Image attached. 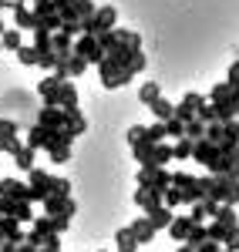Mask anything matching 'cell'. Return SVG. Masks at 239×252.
Wrapping results in <instances>:
<instances>
[{
  "label": "cell",
  "instance_id": "cell-25",
  "mask_svg": "<svg viewBox=\"0 0 239 252\" xmlns=\"http://www.w3.org/2000/svg\"><path fill=\"white\" fill-rule=\"evenodd\" d=\"M172 219H175V215H172L169 205H162V209H155V212H148V222L155 225V232H159V229H169V225H172Z\"/></svg>",
  "mask_w": 239,
  "mask_h": 252
},
{
  "label": "cell",
  "instance_id": "cell-26",
  "mask_svg": "<svg viewBox=\"0 0 239 252\" xmlns=\"http://www.w3.org/2000/svg\"><path fill=\"white\" fill-rule=\"evenodd\" d=\"M34 158H37V152L24 145L17 155H14V161H17V168H20V172H34V168H37V165H34Z\"/></svg>",
  "mask_w": 239,
  "mask_h": 252
},
{
  "label": "cell",
  "instance_id": "cell-43",
  "mask_svg": "<svg viewBox=\"0 0 239 252\" xmlns=\"http://www.w3.org/2000/svg\"><path fill=\"white\" fill-rule=\"evenodd\" d=\"M165 128H169V138H175V141H179V138H185V125H182L179 118L165 121Z\"/></svg>",
  "mask_w": 239,
  "mask_h": 252
},
{
  "label": "cell",
  "instance_id": "cell-37",
  "mask_svg": "<svg viewBox=\"0 0 239 252\" xmlns=\"http://www.w3.org/2000/svg\"><path fill=\"white\" fill-rule=\"evenodd\" d=\"M185 138H189V141H202V138H205V125H202L199 118H192V121L185 125Z\"/></svg>",
  "mask_w": 239,
  "mask_h": 252
},
{
  "label": "cell",
  "instance_id": "cell-17",
  "mask_svg": "<svg viewBox=\"0 0 239 252\" xmlns=\"http://www.w3.org/2000/svg\"><path fill=\"white\" fill-rule=\"evenodd\" d=\"M31 185H24L20 178H3L0 182V198H14V202H27Z\"/></svg>",
  "mask_w": 239,
  "mask_h": 252
},
{
  "label": "cell",
  "instance_id": "cell-53",
  "mask_svg": "<svg viewBox=\"0 0 239 252\" xmlns=\"http://www.w3.org/2000/svg\"><path fill=\"white\" fill-rule=\"evenodd\" d=\"M0 51H3V44H0Z\"/></svg>",
  "mask_w": 239,
  "mask_h": 252
},
{
  "label": "cell",
  "instance_id": "cell-22",
  "mask_svg": "<svg viewBox=\"0 0 239 252\" xmlns=\"http://www.w3.org/2000/svg\"><path fill=\"white\" fill-rule=\"evenodd\" d=\"M115 242H118V252H138V239H135V232L128 225H121L115 232Z\"/></svg>",
  "mask_w": 239,
  "mask_h": 252
},
{
  "label": "cell",
  "instance_id": "cell-33",
  "mask_svg": "<svg viewBox=\"0 0 239 252\" xmlns=\"http://www.w3.org/2000/svg\"><path fill=\"white\" fill-rule=\"evenodd\" d=\"M169 138V128H165V121H155V125H148V135H145V141H152V145H162Z\"/></svg>",
  "mask_w": 239,
  "mask_h": 252
},
{
  "label": "cell",
  "instance_id": "cell-44",
  "mask_svg": "<svg viewBox=\"0 0 239 252\" xmlns=\"http://www.w3.org/2000/svg\"><path fill=\"white\" fill-rule=\"evenodd\" d=\"M199 121L205 125V128H209V125H216V121H219V118H216V108H212V104H205V108L199 111Z\"/></svg>",
  "mask_w": 239,
  "mask_h": 252
},
{
  "label": "cell",
  "instance_id": "cell-16",
  "mask_svg": "<svg viewBox=\"0 0 239 252\" xmlns=\"http://www.w3.org/2000/svg\"><path fill=\"white\" fill-rule=\"evenodd\" d=\"M14 27H17V31H31V34L37 31V17H34V7H31L27 0L14 7Z\"/></svg>",
  "mask_w": 239,
  "mask_h": 252
},
{
  "label": "cell",
  "instance_id": "cell-2",
  "mask_svg": "<svg viewBox=\"0 0 239 252\" xmlns=\"http://www.w3.org/2000/svg\"><path fill=\"white\" fill-rule=\"evenodd\" d=\"M209 198H216L219 205H233V209H236V202H239V182H236V178H229V175H212Z\"/></svg>",
  "mask_w": 239,
  "mask_h": 252
},
{
  "label": "cell",
  "instance_id": "cell-11",
  "mask_svg": "<svg viewBox=\"0 0 239 252\" xmlns=\"http://www.w3.org/2000/svg\"><path fill=\"white\" fill-rule=\"evenodd\" d=\"M40 205H44V212L51 215V219H58V215H68V219H71V215H74V209H78L71 195H47Z\"/></svg>",
  "mask_w": 239,
  "mask_h": 252
},
{
  "label": "cell",
  "instance_id": "cell-56",
  "mask_svg": "<svg viewBox=\"0 0 239 252\" xmlns=\"http://www.w3.org/2000/svg\"><path fill=\"white\" fill-rule=\"evenodd\" d=\"M0 118H3V115H0Z\"/></svg>",
  "mask_w": 239,
  "mask_h": 252
},
{
  "label": "cell",
  "instance_id": "cell-20",
  "mask_svg": "<svg viewBox=\"0 0 239 252\" xmlns=\"http://www.w3.org/2000/svg\"><path fill=\"white\" fill-rule=\"evenodd\" d=\"M132 232H135V239H138V246H145V242H152L155 239V225L148 222V215H138L132 225H128Z\"/></svg>",
  "mask_w": 239,
  "mask_h": 252
},
{
  "label": "cell",
  "instance_id": "cell-40",
  "mask_svg": "<svg viewBox=\"0 0 239 252\" xmlns=\"http://www.w3.org/2000/svg\"><path fill=\"white\" fill-rule=\"evenodd\" d=\"M51 37H54L51 31L37 27V31H34V47H37V51H51Z\"/></svg>",
  "mask_w": 239,
  "mask_h": 252
},
{
  "label": "cell",
  "instance_id": "cell-51",
  "mask_svg": "<svg viewBox=\"0 0 239 252\" xmlns=\"http://www.w3.org/2000/svg\"><path fill=\"white\" fill-rule=\"evenodd\" d=\"M3 34H7V24H3V20H0V37H3Z\"/></svg>",
  "mask_w": 239,
  "mask_h": 252
},
{
  "label": "cell",
  "instance_id": "cell-12",
  "mask_svg": "<svg viewBox=\"0 0 239 252\" xmlns=\"http://www.w3.org/2000/svg\"><path fill=\"white\" fill-rule=\"evenodd\" d=\"M37 125L40 128H51V131H64L68 128V111H61V108H40L37 111Z\"/></svg>",
  "mask_w": 239,
  "mask_h": 252
},
{
  "label": "cell",
  "instance_id": "cell-35",
  "mask_svg": "<svg viewBox=\"0 0 239 252\" xmlns=\"http://www.w3.org/2000/svg\"><path fill=\"white\" fill-rule=\"evenodd\" d=\"M205 242H209V232H205V225H192V232H189V239H185V246L199 249V246H205Z\"/></svg>",
  "mask_w": 239,
  "mask_h": 252
},
{
  "label": "cell",
  "instance_id": "cell-14",
  "mask_svg": "<svg viewBox=\"0 0 239 252\" xmlns=\"http://www.w3.org/2000/svg\"><path fill=\"white\" fill-rule=\"evenodd\" d=\"M0 212L10 215V219H17L20 225L34 219V212H31V202H14V198H0Z\"/></svg>",
  "mask_w": 239,
  "mask_h": 252
},
{
  "label": "cell",
  "instance_id": "cell-47",
  "mask_svg": "<svg viewBox=\"0 0 239 252\" xmlns=\"http://www.w3.org/2000/svg\"><path fill=\"white\" fill-rule=\"evenodd\" d=\"M196 252H222V246L219 242H205V246H199Z\"/></svg>",
  "mask_w": 239,
  "mask_h": 252
},
{
  "label": "cell",
  "instance_id": "cell-45",
  "mask_svg": "<svg viewBox=\"0 0 239 252\" xmlns=\"http://www.w3.org/2000/svg\"><path fill=\"white\" fill-rule=\"evenodd\" d=\"M226 249H229V252H239V225L229 232V239H226Z\"/></svg>",
  "mask_w": 239,
  "mask_h": 252
},
{
  "label": "cell",
  "instance_id": "cell-34",
  "mask_svg": "<svg viewBox=\"0 0 239 252\" xmlns=\"http://www.w3.org/2000/svg\"><path fill=\"white\" fill-rule=\"evenodd\" d=\"M17 58H20V64H27V67H34V64L40 61V51L34 47V44H24V47L17 51Z\"/></svg>",
  "mask_w": 239,
  "mask_h": 252
},
{
  "label": "cell",
  "instance_id": "cell-1",
  "mask_svg": "<svg viewBox=\"0 0 239 252\" xmlns=\"http://www.w3.org/2000/svg\"><path fill=\"white\" fill-rule=\"evenodd\" d=\"M205 138H209V141H216L222 152L239 155V121H216V125H209V128H205Z\"/></svg>",
  "mask_w": 239,
  "mask_h": 252
},
{
  "label": "cell",
  "instance_id": "cell-36",
  "mask_svg": "<svg viewBox=\"0 0 239 252\" xmlns=\"http://www.w3.org/2000/svg\"><path fill=\"white\" fill-rule=\"evenodd\" d=\"M58 84H61V81L54 78V74H47L44 81H37V94H40V101H47V97L54 94V91H58Z\"/></svg>",
  "mask_w": 239,
  "mask_h": 252
},
{
  "label": "cell",
  "instance_id": "cell-10",
  "mask_svg": "<svg viewBox=\"0 0 239 252\" xmlns=\"http://www.w3.org/2000/svg\"><path fill=\"white\" fill-rule=\"evenodd\" d=\"M51 235H58V232H54V219H51V215H37L34 229L27 232V242H31V246H37V249H44Z\"/></svg>",
  "mask_w": 239,
  "mask_h": 252
},
{
  "label": "cell",
  "instance_id": "cell-30",
  "mask_svg": "<svg viewBox=\"0 0 239 252\" xmlns=\"http://www.w3.org/2000/svg\"><path fill=\"white\" fill-rule=\"evenodd\" d=\"M205 232H209V242H219V246H226V239H229V225H222V222H209L205 225Z\"/></svg>",
  "mask_w": 239,
  "mask_h": 252
},
{
  "label": "cell",
  "instance_id": "cell-9",
  "mask_svg": "<svg viewBox=\"0 0 239 252\" xmlns=\"http://www.w3.org/2000/svg\"><path fill=\"white\" fill-rule=\"evenodd\" d=\"M74 54H81L88 64H101V61H104V51H101L98 37H91V34H81V37L74 40Z\"/></svg>",
  "mask_w": 239,
  "mask_h": 252
},
{
  "label": "cell",
  "instance_id": "cell-28",
  "mask_svg": "<svg viewBox=\"0 0 239 252\" xmlns=\"http://www.w3.org/2000/svg\"><path fill=\"white\" fill-rule=\"evenodd\" d=\"M148 108H152L155 121H172V118H175V108H172L165 97H159V101H155V104H148Z\"/></svg>",
  "mask_w": 239,
  "mask_h": 252
},
{
  "label": "cell",
  "instance_id": "cell-21",
  "mask_svg": "<svg viewBox=\"0 0 239 252\" xmlns=\"http://www.w3.org/2000/svg\"><path fill=\"white\" fill-rule=\"evenodd\" d=\"M192 225H196V222H192L189 215H175V219H172V225H169V235H172L175 242H185L189 232H192Z\"/></svg>",
  "mask_w": 239,
  "mask_h": 252
},
{
  "label": "cell",
  "instance_id": "cell-46",
  "mask_svg": "<svg viewBox=\"0 0 239 252\" xmlns=\"http://www.w3.org/2000/svg\"><path fill=\"white\" fill-rule=\"evenodd\" d=\"M68 229H71V219H68V215H58V219H54V232H68Z\"/></svg>",
  "mask_w": 239,
  "mask_h": 252
},
{
  "label": "cell",
  "instance_id": "cell-13",
  "mask_svg": "<svg viewBox=\"0 0 239 252\" xmlns=\"http://www.w3.org/2000/svg\"><path fill=\"white\" fill-rule=\"evenodd\" d=\"M222 155V148L216 145V141H209V138H202V141H196V152H192V158L199 161L202 168H209V165H216V158Z\"/></svg>",
  "mask_w": 239,
  "mask_h": 252
},
{
  "label": "cell",
  "instance_id": "cell-4",
  "mask_svg": "<svg viewBox=\"0 0 239 252\" xmlns=\"http://www.w3.org/2000/svg\"><path fill=\"white\" fill-rule=\"evenodd\" d=\"M20 148V125L14 118H0V152L3 155H17Z\"/></svg>",
  "mask_w": 239,
  "mask_h": 252
},
{
  "label": "cell",
  "instance_id": "cell-15",
  "mask_svg": "<svg viewBox=\"0 0 239 252\" xmlns=\"http://www.w3.org/2000/svg\"><path fill=\"white\" fill-rule=\"evenodd\" d=\"M135 205H138L141 212L148 215V212H155V209H162L165 202H162V192H155V189H135Z\"/></svg>",
  "mask_w": 239,
  "mask_h": 252
},
{
  "label": "cell",
  "instance_id": "cell-55",
  "mask_svg": "<svg viewBox=\"0 0 239 252\" xmlns=\"http://www.w3.org/2000/svg\"><path fill=\"white\" fill-rule=\"evenodd\" d=\"M34 3H37V0H34Z\"/></svg>",
  "mask_w": 239,
  "mask_h": 252
},
{
  "label": "cell",
  "instance_id": "cell-18",
  "mask_svg": "<svg viewBox=\"0 0 239 252\" xmlns=\"http://www.w3.org/2000/svg\"><path fill=\"white\" fill-rule=\"evenodd\" d=\"M216 209H219V202H216V198H202V202H196V205H189V219H192L196 225H202V219L216 215Z\"/></svg>",
  "mask_w": 239,
  "mask_h": 252
},
{
  "label": "cell",
  "instance_id": "cell-48",
  "mask_svg": "<svg viewBox=\"0 0 239 252\" xmlns=\"http://www.w3.org/2000/svg\"><path fill=\"white\" fill-rule=\"evenodd\" d=\"M17 252H37V246H31V242H20Z\"/></svg>",
  "mask_w": 239,
  "mask_h": 252
},
{
  "label": "cell",
  "instance_id": "cell-27",
  "mask_svg": "<svg viewBox=\"0 0 239 252\" xmlns=\"http://www.w3.org/2000/svg\"><path fill=\"white\" fill-rule=\"evenodd\" d=\"M212 108H216V118H219V121H236V118H239V108H236L233 97H229V101H219V104H212Z\"/></svg>",
  "mask_w": 239,
  "mask_h": 252
},
{
  "label": "cell",
  "instance_id": "cell-6",
  "mask_svg": "<svg viewBox=\"0 0 239 252\" xmlns=\"http://www.w3.org/2000/svg\"><path fill=\"white\" fill-rule=\"evenodd\" d=\"M138 185L141 189H155V192H169L172 189V172L169 168H138Z\"/></svg>",
  "mask_w": 239,
  "mask_h": 252
},
{
  "label": "cell",
  "instance_id": "cell-7",
  "mask_svg": "<svg viewBox=\"0 0 239 252\" xmlns=\"http://www.w3.org/2000/svg\"><path fill=\"white\" fill-rule=\"evenodd\" d=\"M172 189H179L182 198H185V205H196L202 202V192H199V178L189 172H172Z\"/></svg>",
  "mask_w": 239,
  "mask_h": 252
},
{
  "label": "cell",
  "instance_id": "cell-52",
  "mask_svg": "<svg viewBox=\"0 0 239 252\" xmlns=\"http://www.w3.org/2000/svg\"><path fill=\"white\" fill-rule=\"evenodd\" d=\"M37 252H61V249H47V246H44V249H37Z\"/></svg>",
  "mask_w": 239,
  "mask_h": 252
},
{
  "label": "cell",
  "instance_id": "cell-29",
  "mask_svg": "<svg viewBox=\"0 0 239 252\" xmlns=\"http://www.w3.org/2000/svg\"><path fill=\"white\" fill-rule=\"evenodd\" d=\"M212 222H222V225H229V229H236L239 219H236V209L233 205H219L216 209V215H212Z\"/></svg>",
  "mask_w": 239,
  "mask_h": 252
},
{
  "label": "cell",
  "instance_id": "cell-8",
  "mask_svg": "<svg viewBox=\"0 0 239 252\" xmlns=\"http://www.w3.org/2000/svg\"><path fill=\"white\" fill-rule=\"evenodd\" d=\"M209 104V97L205 94H196V91H189V94L182 97L179 104H175V118H179L182 125H189L192 118H199V111Z\"/></svg>",
  "mask_w": 239,
  "mask_h": 252
},
{
  "label": "cell",
  "instance_id": "cell-3",
  "mask_svg": "<svg viewBox=\"0 0 239 252\" xmlns=\"http://www.w3.org/2000/svg\"><path fill=\"white\" fill-rule=\"evenodd\" d=\"M115 20H118V10H115V7H98V10H95V17L84 24V34L101 37V34L115 31Z\"/></svg>",
  "mask_w": 239,
  "mask_h": 252
},
{
  "label": "cell",
  "instance_id": "cell-50",
  "mask_svg": "<svg viewBox=\"0 0 239 252\" xmlns=\"http://www.w3.org/2000/svg\"><path fill=\"white\" fill-rule=\"evenodd\" d=\"M175 252H196V249H192V246H179Z\"/></svg>",
  "mask_w": 239,
  "mask_h": 252
},
{
  "label": "cell",
  "instance_id": "cell-31",
  "mask_svg": "<svg viewBox=\"0 0 239 252\" xmlns=\"http://www.w3.org/2000/svg\"><path fill=\"white\" fill-rule=\"evenodd\" d=\"M192 152H196V141H189V138H179V141L172 145V155H175V161L192 158Z\"/></svg>",
  "mask_w": 239,
  "mask_h": 252
},
{
  "label": "cell",
  "instance_id": "cell-5",
  "mask_svg": "<svg viewBox=\"0 0 239 252\" xmlns=\"http://www.w3.org/2000/svg\"><path fill=\"white\" fill-rule=\"evenodd\" d=\"M47 108H61V111H78V88L71 84V81H61L58 91L44 101Z\"/></svg>",
  "mask_w": 239,
  "mask_h": 252
},
{
  "label": "cell",
  "instance_id": "cell-42",
  "mask_svg": "<svg viewBox=\"0 0 239 252\" xmlns=\"http://www.w3.org/2000/svg\"><path fill=\"white\" fill-rule=\"evenodd\" d=\"M162 202H165L169 209H175V205H185V198H182V192H179V189H169V192L162 195Z\"/></svg>",
  "mask_w": 239,
  "mask_h": 252
},
{
  "label": "cell",
  "instance_id": "cell-54",
  "mask_svg": "<svg viewBox=\"0 0 239 252\" xmlns=\"http://www.w3.org/2000/svg\"><path fill=\"white\" fill-rule=\"evenodd\" d=\"M0 14H3V7H0Z\"/></svg>",
  "mask_w": 239,
  "mask_h": 252
},
{
  "label": "cell",
  "instance_id": "cell-38",
  "mask_svg": "<svg viewBox=\"0 0 239 252\" xmlns=\"http://www.w3.org/2000/svg\"><path fill=\"white\" fill-rule=\"evenodd\" d=\"M84 67H88V61L81 58V54H68V74H71V78L84 74Z\"/></svg>",
  "mask_w": 239,
  "mask_h": 252
},
{
  "label": "cell",
  "instance_id": "cell-39",
  "mask_svg": "<svg viewBox=\"0 0 239 252\" xmlns=\"http://www.w3.org/2000/svg\"><path fill=\"white\" fill-rule=\"evenodd\" d=\"M58 54H54V51H40V61H37V67H44V71H47V74H54V67H58Z\"/></svg>",
  "mask_w": 239,
  "mask_h": 252
},
{
  "label": "cell",
  "instance_id": "cell-41",
  "mask_svg": "<svg viewBox=\"0 0 239 252\" xmlns=\"http://www.w3.org/2000/svg\"><path fill=\"white\" fill-rule=\"evenodd\" d=\"M145 135H148V128L132 125V128H128V145H132V148H135V145H141V141H145Z\"/></svg>",
  "mask_w": 239,
  "mask_h": 252
},
{
  "label": "cell",
  "instance_id": "cell-23",
  "mask_svg": "<svg viewBox=\"0 0 239 252\" xmlns=\"http://www.w3.org/2000/svg\"><path fill=\"white\" fill-rule=\"evenodd\" d=\"M0 44H3V51L17 54L20 47H24V31H17V27H7V34L0 37Z\"/></svg>",
  "mask_w": 239,
  "mask_h": 252
},
{
  "label": "cell",
  "instance_id": "cell-19",
  "mask_svg": "<svg viewBox=\"0 0 239 252\" xmlns=\"http://www.w3.org/2000/svg\"><path fill=\"white\" fill-rule=\"evenodd\" d=\"M51 138H54V131H51V128H40V125H34V128L27 131V141H24V145L37 152V148H47V145H51Z\"/></svg>",
  "mask_w": 239,
  "mask_h": 252
},
{
  "label": "cell",
  "instance_id": "cell-32",
  "mask_svg": "<svg viewBox=\"0 0 239 252\" xmlns=\"http://www.w3.org/2000/svg\"><path fill=\"white\" fill-rule=\"evenodd\" d=\"M68 131H71V135H84V131H88V121H84L81 111H68Z\"/></svg>",
  "mask_w": 239,
  "mask_h": 252
},
{
  "label": "cell",
  "instance_id": "cell-24",
  "mask_svg": "<svg viewBox=\"0 0 239 252\" xmlns=\"http://www.w3.org/2000/svg\"><path fill=\"white\" fill-rule=\"evenodd\" d=\"M159 97H162V91H159V84H155V81H141V88H138V101L145 104V108H148V104H155Z\"/></svg>",
  "mask_w": 239,
  "mask_h": 252
},
{
  "label": "cell",
  "instance_id": "cell-49",
  "mask_svg": "<svg viewBox=\"0 0 239 252\" xmlns=\"http://www.w3.org/2000/svg\"><path fill=\"white\" fill-rule=\"evenodd\" d=\"M17 3H24V0H0V7H3V10H7V7H10V10H14V7H17Z\"/></svg>",
  "mask_w": 239,
  "mask_h": 252
}]
</instances>
